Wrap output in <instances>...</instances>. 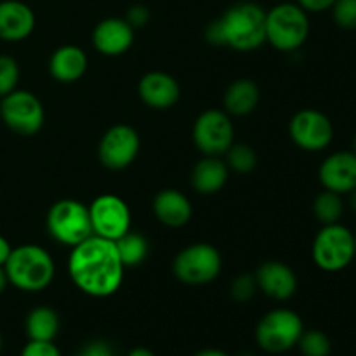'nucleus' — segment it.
<instances>
[{"instance_id": "obj_1", "label": "nucleus", "mask_w": 356, "mask_h": 356, "mask_svg": "<svg viewBox=\"0 0 356 356\" xmlns=\"http://www.w3.org/2000/svg\"><path fill=\"white\" fill-rule=\"evenodd\" d=\"M124 263L115 242L90 235L72 247L68 273L79 291L90 298H110L124 282Z\"/></svg>"}, {"instance_id": "obj_2", "label": "nucleus", "mask_w": 356, "mask_h": 356, "mask_svg": "<svg viewBox=\"0 0 356 356\" xmlns=\"http://www.w3.org/2000/svg\"><path fill=\"white\" fill-rule=\"evenodd\" d=\"M205 38L240 52L256 51L266 42V10L256 2L235 3L209 24Z\"/></svg>"}, {"instance_id": "obj_3", "label": "nucleus", "mask_w": 356, "mask_h": 356, "mask_svg": "<svg viewBox=\"0 0 356 356\" xmlns=\"http://www.w3.org/2000/svg\"><path fill=\"white\" fill-rule=\"evenodd\" d=\"M3 271L7 282L17 291L40 292L54 280L56 264L44 247L24 243L13 247L9 259L3 264Z\"/></svg>"}, {"instance_id": "obj_4", "label": "nucleus", "mask_w": 356, "mask_h": 356, "mask_svg": "<svg viewBox=\"0 0 356 356\" xmlns=\"http://www.w3.org/2000/svg\"><path fill=\"white\" fill-rule=\"evenodd\" d=\"M309 37V17L292 2H282L266 10V42L282 52H294Z\"/></svg>"}, {"instance_id": "obj_5", "label": "nucleus", "mask_w": 356, "mask_h": 356, "mask_svg": "<svg viewBox=\"0 0 356 356\" xmlns=\"http://www.w3.org/2000/svg\"><path fill=\"white\" fill-rule=\"evenodd\" d=\"M313 263L327 273H337L355 261V233L341 222L320 228L312 247Z\"/></svg>"}, {"instance_id": "obj_6", "label": "nucleus", "mask_w": 356, "mask_h": 356, "mask_svg": "<svg viewBox=\"0 0 356 356\" xmlns=\"http://www.w3.org/2000/svg\"><path fill=\"white\" fill-rule=\"evenodd\" d=\"M47 232L58 243L75 247L92 233L89 207L73 198H63L51 205L47 212Z\"/></svg>"}, {"instance_id": "obj_7", "label": "nucleus", "mask_w": 356, "mask_h": 356, "mask_svg": "<svg viewBox=\"0 0 356 356\" xmlns=\"http://www.w3.org/2000/svg\"><path fill=\"white\" fill-rule=\"evenodd\" d=\"M305 332L301 316L287 308H278L266 313L256 327V341L266 353H285L298 346L299 337Z\"/></svg>"}, {"instance_id": "obj_8", "label": "nucleus", "mask_w": 356, "mask_h": 356, "mask_svg": "<svg viewBox=\"0 0 356 356\" xmlns=\"http://www.w3.org/2000/svg\"><path fill=\"white\" fill-rule=\"evenodd\" d=\"M222 268V257L211 243L188 245L174 257L172 273L186 285H205L218 278Z\"/></svg>"}, {"instance_id": "obj_9", "label": "nucleus", "mask_w": 356, "mask_h": 356, "mask_svg": "<svg viewBox=\"0 0 356 356\" xmlns=\"http://www.w3.org/2000/svg\"><path fill=\"white\" fill-rule=\"evenodd\" d=\"M0 118L17 136H35L42 129L45 111L42 101L30 90L16 89L0 101Z\"/></svg>"}, {"instance_id": "obj_10", "label": "nucleus", "mask_w": 356, "mask_h": 356, "mask_svg": "<svg viewBox=\"0 0 356 356\" xmlns=\"http://www.w3.org/2000/svg\"><path fill=\"white\" fill-rule=\"evenodd\" d=\"M193 143L204 155L222 156L235 143V127L225 110H205L193 125Z\"/></svg>"}, {"instance_id": "obj_11", "label": "nucleus", "mask_w": 356, "mask_h": 356, "mask_svg": "<svg viewBox=\"0 0 356 356\" xmlns=\"http://www.w3.org/2000/svg\"><path fill=\"white\" fill-rule=\"evenodd\" d=\"M289 134L298 148L309 153L323 152L334 139V125L322 111L305 108L291 118Z\"/></svg>"}, {"instance_id": "obj_12", "label": "nucleus", "mask_w": 356, "mask_h": 356, "mask_svg": "<svg viewBox=\"0 0 356 356\" xmlns=\"http://www.w3.org/2000/svg\"><path fill=\"white\" fill-rule=\"evenodd\" d=\"M94 235L115 242L131 229V211L118 195L106 193L94 198L89 205Z\"/></svg>"}, {"instance_id": "obj_13", "label": "nucleus", "mask_w": 356, "mask_h": 356, "mask_svg": "<svg viewBox=\"0 0 356 356\" xmlns=\"http://www.w3.org/2000/svg\"><path fill=\"white\" fill-rule=\"evenodd\" d=\"M141 139L138 131L127 124H117L108 129L99 141L97 156L110 170L127 169L138 156Z\"/></svg>"}, {"instance_id": "obj_14", "label": "nucleus", "mask_w": 356, "mask_h": 356, "mask_svg": "<svg viewBox=\"0 0 356 356\" xmlns=\"http://www.w3.org/2000/svg\"><path fill=\"white\" fill-rule=\"evenodd\" d=\"M320 183L323 190L339 195H350L356 190V153H330L318 169Z\"/></svg>"}, {"instance_id": "obj_15", "label": "nucleus", "mask_w": 356, "mask_h": 356, "mask_svg": "<svg viewBox=\"0 0 356 356\" xmlns=\"http://www.w3.org/2000/svg\"><path fill=\"white\" fill-rule=\"evenodd\" d=\"M134 44V28L125 17H106L99 21L92 31V45L99 54L117 58L125 54Z\"/></svg>"}, {"instance_id": "obj_16", "label": "nucleus", "mask_w": 356, "mask_h": 356, "mask_svg": "<svg viewBox=\"0 0 356 356\" xmlns=\"http://www.w3.org/2000/svg\"><path fill=\"white\" fill-rule=\"evenodd\" d=\"M257 289L275 301H287L298 291V277L294 270L282 261H266L254 273Z\"/></svg>"}, {"instance_id": "obj_17", "label": "nucleus", "mask_w": 356, "mask_h": 356, "mask_svg": "<svg viewBox=\"0 0 356 356\" xmlns=\"http://www.w3.org/2000/svg\"><path fill=\"white\" fill-rule=\"evenodd\" d=\"M138 92L143 103L152 110H169L179 101L181 87L169 73L149 72L139 80Z\"/></svg>"}, {"instance_id": "obj_18", "label": "nucleus", "mask_w": 356, "mask_h": 356, "mask_svg": "<svg viewBox=\"0 0 356 356\" xmlns=\"http://www.w3.org/2000/svg\"><path fill=\"white\" fill-rule=\"evenodd\" d=\"M37 17L33 9L21 0H2L0 2V40H26L35 30Z\"/></svg>"}, {"instance_id": "obj_19", "label": "nucleus", "mask_w": 356, "mask_h": 356, "mask_svg": "<svg viewBox=\"0 0 356 356\" xmlns=\"http://www.w3.org/2000/svg\"><path fill=\"white\" fill-rule=\"evenodd\" d=\"M153 214L162 225L169 228H181L188 225L193 216V207L188 197L181 191L162 190L153 200Z\"/></svg>"}, {"instance_id": "obj_20", "label": "nucleus", "mask_w": 356, "mask_h": 356, "mask_svg": "<svg viewBox=\"0 0 356 356\" xmlns=\"http://www.w3.org/2000/svg\"><path fill=\"white\" fill-rule=\"evenodd\" d=\"M89 66V59L83 49L76 45H63L52 52L49 59V72L52 79L61 83H73L83 76Z\"/></svg>"}, {"instance_id": "obj_21", "label": "nucleus", "mask_w": 356, "mask_h": 356, "mask_svg": "<svg viewBox=\"0 0 356 356\" xmlns=\"http://www.w3.org/2000/svg\"><path fill=\"white\" fill-rule=\"evenodd\" d=\"M229 169L221 156L205 155L191 170V186L200 195H214L225 188Z\"/></svg>"}, {"instance_id": "obj_22", "label": "nucleus", "mask_w": 356, "mask_h": 356, "mask_svg": "<svg viewBox=\"0 0 356 356\" xmlns=\"http://www.w3.org/2000/svg\"><path fill=\"white\" fill-rule=\"evenodd\" d=\"M259 99L261 90L257 83L250 79H238L228 86L222 103L229 117H247L256 110Z\"/></svg>"}, {"instance_id": "obj_23", "label": "nucleus", "mask_w": 356, "mask_h": 356, "mask_svg": "<svg viewBox=\"0 0 356 356\" xmlns=\"http://www.w3.org/2000/svg\"><path fill=\"white\" fill-rule=\"evenodd\" d=\"M24 330L30 341H54L59 332L58 313L47 306H37L28 313Z\"/></svg>"}, {"instance_id": "obj_24", "label": "nucleus", "mask_w": 356, "mask_h": 356, "mask_svg": "<svg viewBox=\"0 0 356 356\" xmlns=\"http://www.w3.org/2000/svg\"><path fill=\"white\" fill-rule=\"evenodd\" d=\"M115 245H117V250L118 254H120V259L125 268L143 264L149 252L148 240H146L141 233H136L132 232V229H129L124 236L115 240Z\"/></svg>"}, {"instance_id": "obj_25", "label": "nucleus", "mask_w": 356, "mask_h": 356, "mask_svg": "<svg viewBox=\"0 0 356 356\" xmlns=\"http://www.w3.org/2000/svg\"><path fill=\"white\" fill-rule=\"evenodd\" d=\"M313 214L322 222V226L339 222L344 214L343 195L323 190L322 193L316 195L315 202H313Z\"/></svg>"}, {"instance_id": "obj_26", "label": "nucleus", "mask_w": 356, "mask_h": 356, "mask_svg": "<svg viewBox=\"0 0 356 356\" xmlns=\"http://www.w3.org/2000/svg\"><path fill=\"white\" fill-rule=\"evenodd\" d=\"M226 165L229 170H235L238 174H249L257 165V153L249 145H235L225 153Z\"/></svg>"}, {"instance_id": "obj_27", "label": "nucleus", "mask_w": 356, "mask_h": 356, "mask_svg": "<svg viewBox=\"0 0 356 356\" xmlns=\"http://www.w3.org/2000/svg\"><path fill=\"white\" fill-rule=\"evenodd\" d=\"M299 350L305 356H329L332 351V343L329 336L322 330H306L299 337Z\"/></svg>"}, {"instance_id": "obj_28", "label": "nucleus", "mask_w": 356, "mask_h": 356, "mask_svg": "<svg viewBox=\"0 0 356 356\" xmlns=\"http://www.w3.org/2000/svg\"><path fill=\"white\" fill-rule=\"evenodd\" d=\"M19 65L10 56H0V99L17 89Z\"/></svg>"}, {"instance_id": "obj_29", "label": "nucleus", "mask_w": 356, "mask_h": 356, "mask_svg": "<svg viewBox=\"0 0 356 356\" xmlns=\"http://www.w3.org/2000/svg\"><path fill=\"white\" fill-rule=\"evenodd\" d=\"M330 13L341 30H356V0H336Z\"/></svg>"}, {"instance_id": "obj_30", "label": "nucleus", "mask_w": 356, "mask_h": 356, "mask_svg": "<svg viewBox=\"0 0 356 356\" xmlns=\"http://www.w3.org/2000/svg\"><path fill=\"white\" fill-rule=\"evenodd\" d=\"M257 291L256 277L250 273H242L232 282V298L238 302H247L254 298Z\"/></svg>"}, {"instance_id": "obj_31", "label": "nucleus", "mask_w": 356, "mask_h": 356, "mask_svg": "<svg viewBox=\"0 0 356 356\" xmlns=\"http://www.w3.org/2000/svg\"><path fill=\"white\" fill-rule=\"evenodd\" d=\"M19 356H61L52 341H28Z\"/></svg>"}, {"instance_id": "obj_32", "label": "nucleus", "mask_w": 356, "mask_h": 356, "mask_svg": "<svg viewBox=\"0 0 356 356\" xmlns=\"http://www.w3.org/2000/svg\"><path fill=\"white\" fill-rule=\"evenodd\" d=\"M125 21H127L129 24H131L132 28H141V26H145L146 23H148L149 21V10H148V7H145V6H132L131 9H129V13H127V16H125Z\"/></svg>"}, {"instance_id": "obj_33", "label": "nucleus", "mask_w": 356, "mask_h": 356, "mask_svg": "<svg viewBox=\"0 0 356 356\" xmlns=\"http://www.w3.org/2000/svg\"><path fill=\"white\" fill-rule=\"evenodd\" d=\"M336 0H298V6L305 9L306 13H325L332 9Z\"/></svg>"}, {"instance_id": "obj_34", "label": "nucleus", "mask_w": 356, "mask_h": 356, "mask_svg": "<svg viewBox=\"0 0 356 356\" xmlns=\"http://www.w3.org/2000/svg\"><path fill=\"white\" fill-rule=\"evenodd\" d=\"M10 250H13L10 243L7 242V238H3V236L0 235V266L2 268H3V264H6V261L9 259Z\"/></svg>"}, {"instance_id": "obj_35", "label": "nucleus", "mask_w": 356, "mask_h": 356, "mask_svg": "<svg viewBox=\"0 0 356 356\" xmlns=\"http://www.w3.org/2000/svg\"><path fill=\"white\" fill-rule=\"evenodd\" d=\"M195 356H229V355L222 350H214V348H209V350L198 351Z\"/></svg>"}, {"instance_id": "obj_36", "label": "nucleus", "mask_w": 356, "mask_h": 356, "mask_svg": "<svg viewBox=\"0 0 356 356\" xmlns=\"http://www.w3.org/2000/svg\"><path fill=\"white\" fill-rule=\"evenodd\" d=\"M127 356H155L153 351H149L148 348H134V350L129 351Z\"/></svg>"}, {"instance_id": "obj_37", "label": "nucleus", "mask_w": 356, "mask_h": 356, "mask_svg": "<svg viewBox=\"0 0 356 356\" xmlns=\"http://www.w3.org/2000/svg\"><path fill=\"white\" fill-rule=\"evenodd\" d=\"M7 285H9V282H7V275H6V271H3V268L0 266V294L6 291Z\"/></svg>"}, {"instance_id": "obj_38", "label": "nucleus", "mask_w": 356, "mask_h": 356, "mask_svg": "<svg viewBox=\"0 0 356 356\" xmlns=\"http://www.w3.org/2000/svg\"><path fill=\"white\" fill-rule=\"evenodd\" d=\"M350 204H351V209L356 212V190H353L350 193Z\"/></svg>"}, {"instance_id": "obj_39", "label": "nucleus", "mask_w": 356, "mask_h": 356, "mask_svg": "<svg viewBox=\"0 0 356 356\" xmlns=\"http://www.w3.org/2000/svg\"><path fill=\"white\" fill-rule=\"evenodd\" d=\"M351 152L356 153V132H355V136H353V149H351Z\"/></svg>"}, {"instance_id": "obj_40", "label": "nucleus", "mask_w": 356, "mask_h": 356, "mask_svg": "<svg viewBox=\"0 0 356 356\" xmlns=\"http://www.w3.org/2000/svg\"><path fill=\"white\" fill-rule=\"evenodd\" d=\"M76 356H90L89 353H87V351L86 350H83V351H80V353L79 355H76Z\"/></svg>"}, {"instance_id": "obj_41", "label": "nucleus", "mask_w": 356, "mask_h": 356, "mask_svg": "<svg viewBox=\"0 0 356 356\" xmlns=\"http://www.w3.org/2000/svg\"><path fill=\"white\" fill-rule=\"evenodd\" d=\"M2 348H3V339H2V336H0V351H2Z\"/></svg>"}, {"instance_id": "obj_42", "label": "nucleus", "mask_w": 356, "mask_h": 356, "mask_svg": "<svg viewBox=\"0 0 356 356\" xmlns=\"http://www.w3.org/2000/svg\"><path fill=\"white\" fill-rule=\"evenodd\" d=\"M355 259H356V233H355Z\"/></svg>"}]
</instances>
